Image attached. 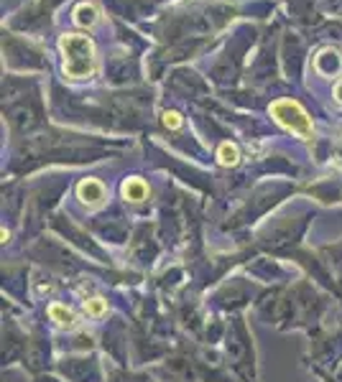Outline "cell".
Returning <instances> with one entry per match:
<instances>
[{
  "mask_svg": "<svg viewBox=\"0 0 342 382\" xmlns=\"http://www.w3.org/2000/svg\"><path fill=\"white\" fill-rule=\"evenodd\" d=\"M59 49L64 54V74L72 79H85L92 77L98 69L95 61V43L87 36H77V33H64L59 38Z\"/></svg>",
  "mask_w": 342,
  "mask_h": 382,
  "instance_id": "obj_1",
  "label": "cell"
},
{
  "mask_svg": "<svg viewBox=\"0 0 342 382\" xmlns=\"http://www.w3.org/2000/svg\"><path fill=\"white\" fill-rule=\"evenodd\" d=\"M271 115L279 125H284L286 130L296 133L299 138L309 140L314 135V125H312V117L306 115L304 110H301L299 102H294V100H276L271 105Z\"/></svg>",
  "mask_w": 342,
  "mask_h": 382,
  "instance_id": "obj_2",
  "label": "cell"
},
{
  "mask_svg": "<svg viewBox=\"0 0 342 382\" xmlns=\"http://www.w3.org/2000/svg\"><path fill=\"white\" fill-rule=\"evenodd\" d=\"M77 196H80L82 204L100 206L105 201L103 181H98V179H85V181H80V186H77Z\"/></svg>",
  "mask_w": 342,
  "mask_h": 382,
  "instance_id": "obj_3",
  "label": "cell"
},
{
  "mask_svg": "<svg viewBox=\"0 0 342 382\" xmlns=\"http://www.w3.org/2000/svg\"><path fill=\"white\" fill-rule=\"evenodd\" d=\"M314 64H317V69L324 74V77H332V74L340 72L342 56H340V51H335V49H322L317 59H314Z\"/></svg>",
  "mask_w": 342,
  "mask_h": 382,
  "instance_id": "obj_4",
  "label": "cell"
},
{
  "mask_svg": "<svg viewBox=\"0 0 342 382\" xmlns=\"http://www.w3.org/2000/svg\"><path fill=\"white\" fill-rule=\"evenodd\" d=\"M49 316H51V322H56V327L67 329V331H72V329L80 327V319H77V316H74V311L67 309L64 304H51L49 306Z\"/></svg>",
  "mask_w": 342,
  "mask_h": 382,
  "instance_id": "obj_5",
  "label": "cell"
},
{
  "mask_svg": "<svg viewBox=\"0 0 342 382\" xmlns=\"http://www.w3.org/2000/svg\"><path fill=\"white\" fill-rule=\"evenodd\" d=\"M123 196L128 201H143L148 196V186L143 179H128L123 184Z\"/></svg>",
  "mask_w": 342,
  "mask_h": 382,
  "instance_id": "obj_6",
  "label": "cell"
},
{
  "mask_svg": "<svg viewBox=\"0 0 342 382\" xmlns=\"http://www.w3.org/2000/svg\"><path fill=\"white\" fill-rule=\"evenodd\" d=\"M95 21H98V8L90 6V3H82V6L74 8V23L77 26H85V28H90V26H95Z\"/></svg>",
  "mask_w": 342,
  "mask_h": 382,
  "instance_id": "obj_7",
  "label": "cell"
},
{
  "mask_svg": "<svg viewBox=\"0 0 342 382\" xmlns=\"http://www.w3.org/2000/svg\"><path fill=\"white\" fill-rule=\"evenodd\" d=\"M217 161H220L222 166H235L240 161V153H238V146L235 143H222L220 148H217Z\"/></svg>",
  "mask_w": 342,
  "mask_h": 382,
  "instance_id": "obj_8",
  "label": "cell"
},
{
  "mask_svg": "<svg viewBox=\"0 0 342 382\" xmlns=\"http://www.w3.org/2000/svg\"><path fill=\"white\" fill-rule=\"evenodd\" d=\"M85 311L90 316H103L105 311H108V301H103V298H90V301H85Z\"/></svg>",
  "mask_w": 342,
  "mask_h": 382,
  "instance_id": "obj_9",
  "label": "cell"
},
{
  "mask_svg": "<svg viewBox=\"0 0 342 382\" xmlns=\"http://www.w3.org/2000/svg\"><path fill=\"white\" fill-rule=\"evenodd\" d=\"M164 125L171 130H179L182 127V115L179 112H164Z\"/></svg>",
  "mask_w": 342,
  "mask_h": 382,
  "instance_id": "obj_10",
  "label": "cell"
},
{
  "mask_svg": "<svg viewBox=\"0 0 342 382\" xmlns=\"http://www.w3.org/2000/svg\"><path fill=\"white\" fill-rule=\"evenodd\" d=\"M335 97H337V102L342 105V82H340V85L335 87Z\"/></svg>",
  "mask_w": 342,
  "mask_h": 382,
  "instance_id": "obj_11",
  "label": "cell"
}]
</instances>
